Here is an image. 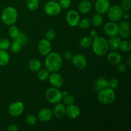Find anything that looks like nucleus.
Wrapping results in <instances>:
<instances>
[{"label": "nucleus", "mask_w": 131, "mask_h": 131, "mask_svg": "<svg viewBox=\"0 0 131 131\" xmlns=\"http://www.w3.org/2000/svg\"><path fill=\"white\" fill-rule=\"evenodd\" d=\"M63 60L61 55L56 52H51L46 56L44 61L45 68L50 73L56 72L61 69Z\"/></svg>", "instance_id": "obj_1"}, {"label": "nucleus", "mask_w": 131, "mask_h": 131, "mask_svg": "<svg viewBox=\"0 0 131 131\" xmlns=\"http://www.w3.org/2000/svg\"><path fill=\"white\" fill-rule=\"evenodd\" d=\"M93 52L98 56H103L106 54L109 50L107 40L102 37H97L93 39L92 44Z\"/></svg>", "instance_id": "obj_2"}, {"label": "nucleus", "mask_w": 131, "mask_h": 131, "mask_svg": "<svg viewBox=\"0 0 131 131\" xmlns=\"http://www.w3.org/2000/svg\"><path fill=\"white\" fill-rule=\"evenodd\" d=\"M17 11L14 6H7L3 10L1 19L3 23L6 26H11L15 24L17 20Z\"/></svg>", "instance_id": "obj_3"}, {"label": "nucleus", "mask_w": 131, "mask_h": 131, "mask_svg": "<svg viewBox=\"0 0 131 131\" xmlns=\"http://www.w3.org/2000/svg\"><path fill=\"white\" fill-rule=\"evenodd\" d=\"M97 99L99 102L104 105L112 104L116 99L115 90L106 87L98 92Z\"/></svg>", "instance_id": "obj_4"}, {"label": "nucleus", "mask_w": 131, "mask_h": 131, "mask_svg": "<svg viewBox=\"0 0 131 131\" xmlns=\"http://www.w3.org/2000/svg\"><path fill=\"white\" fill-rule=\"evenodd\" d=\"M45 95L47 101L52 104H56L58 102H60L63 97L62 93L59 88L52 86L47 89Z\"/></svg>", "instance_id": "obj_5"}, {"label": "nucleus", "mask_w": 131, "mask_h": 131, "mask_svg": "<svg viewBox=\"0 0 131 131\" xmlns=\"http://www.w3.org/2000/svg\"><path fill=\"white\" fill-rule=\"evenodd\" d=\"M124 12V10L122 9L120 5H112V6H110V8L107 12V18L110 21L116 23L122 18Z\"/></svg>", "instance_id": "obj_6"}, {"label": "nucleus", "mask_w": 131, "mask_h": 131, "mask_svg": "<svg viewBox=\"0 0 131 131\" xmlns=\"http://www.w3.org/2000/svg\"><path fill=\"white\" fill-rule=\"evenodd\" d=\"M43 10L47 15L56 16L60 14L61 11V8L60 7L58 2L56 1L49 0L45 4Z\"/></svg>", "instance_id": "obj_7"}, {"label": "nucleus", "mask_w": 131, "mask_h": 131, "mask_svg": "<svg viewBox=\"0 0 131 131\" xmlns=\"http://www.w3.org/2000/svg\"><path fill=\"white\" fill-rule=\"evenodd\" d=\"M24 111V104L20 101H15L10 104L8 108V112L10 116L17 117L21 115Z\"/></svg>", "instance_id": "obj_8"}, {"label": "nucleus", "mask_w": 131, "mask_h": 131, "mask_svg": "<svg viewBox=\"0 0 131 131\" xmlns=\"http://www.w3.org/2000/svg\"><path fill=\"white\" fill-rule=\"evenodd\" d=\"M104 31L107 36L111 37L118 35L120 29H119L118 24H117L115 22L110 21L104 25Z\"/></svg>", "instance_id": "obj_9"}, {"label": "nucleus", "mask_w": 131, "mask_h": 131, "mask_svg": "<svg viewBox=\"0 0 131 131\" xmlns=\"http://www.w3.org/2000/svg\"><path fill=\"white\" fill-rule=\"evenodd\" d=\"M79 20H80V15L78 12L74 10H69L68 12L66 15V21L70 26H77Z\"/></svg>", "instance_id": "obj_10"}, {"label": "nucleus", "mask_w": 131, "mask_h": 131, "mask_svg": "<svg viewBox=\"0 0 131 131\" xmlns=\"http://www.w3.org/2000/svg\"><path fill=\"white\" fill-rule=\"evenodd\" d=\"M52 46L51 42L46 38L40 40L38 43V51L42 56H46L51 52Z\"/></svg>", "instance_id": "obj_11"}, {"label": "nucleus", "mask_w": 131, "mask_h": 131, "mask_svg": "<svg viewBox=\"0 0 131 131\" xmlns=\"http://www.w3.org/2000/svg\"><path fill=\"white\" fill-rule=\"evenodd\" d=\"M49 81L52 87L56 88H60L63 86L64 84V79L60 74L56 72H52L49 74Z\"/></svg>", "instance_id": "obj_12"}, {"label": "nucleus", "mask_w": 131, "mask_h": 131, "mask_svg": "<svg viewBox=\"0 0 131 131\" xmlns=\"http://www.w3.org/2000/svg\"><path fill=\"white\" fill-rule=\"evenodd\" d=\"M71 60L73 65L78 69L81 70V69H84L86 66V59L85 56L82 54H76L75 55H73Z\"/></svg>", "instance_id": "obj_13"}, {"label": "nucleus", "mask_w": 131, "mask_h": 131, "mask_svg": "<svg viewBox=\"0 0 131 131\" xmlns=\"http://www.w3.org/2000/svg\"><path fill=\"white\" fill-rule=\"evenodd\" d=\"M110 2L109 0H97L95 3V8L98 14L104 15L110 8Z\"/></svg>", "instance_id": "obj_14"}, {"label": "nucleus", "mask_w": 131, "mask_h": 131, "mask_svg": "<svg viewBox=\"0 0 131 131\" xmlns=\"http://www.w3.org/2000/svg\"><path fill=\"white\" fill-rule=\"evenodd\" d=\"M65 115L69 118L75 119L80 115V109L75 104L67 106L65 110Z\"/></svg>", "instance_id": "obj_15"}, {"label": "nucleus", "mask_w": 131, "mask_h": 131, "mask_svg": "<svg viewBox=\"0 0 131 131\" xmlns=\"http://www.w3.org/2000/svg\"><path fill=\"white\" fill-rule=\"evenodd\" d=\"M52 111L50 109L43 108L40 111L38 112L37 115V119L42 122H47L51 120L52 117Z\"/></svg>", "instance_id": "obj_16"}, {"label": "nucleus", "mask_w": 131, "mask_h": 131, "mask_svg": "<svg viewBox=\"0 0 131 131\" xmlns=\"http://www.w3.org/2000/svg\"><path fill=\"white\" fill-rule=\"evenodd\" d=\"M107 59L108 62L112 65H117L122 62V58L121 54L116 51H112L107 54Z\"/></svg>", "instance_id": "obj_17"}, {"label": "nucleus", "mask_w": 131, "mask_h": 131, "mask_svg": "<svg viewBox=\"0 0 131 131\" xmlns=\"http://www.w3.org/2000/svg\"><path fill=\"white\" fill-rule=\"evenodd\" d=\"M65 104L63 103H58L56 104V106L54 107L53 111H52V114L54 115L55 117L58 118H63L65 115Z\"/></svg>", "instance_id": "obj_18"}, {"label": "nucleus", "mask_w": 131, "mask_h": 131, "mask_svg": "<svg viewBox=\"0 0 131 131\" xmlns=\"http://www.w3.org/2000/svg\"><path fill=\"white\" fill-rule=\"evenodd\" d=\"M92 3L89 0H81L78 5V10L82 14H87L92 9Z\"/></svg>", "instance_id": "obj_19"}, {"label": "nucleus", "mask_w": 131, "mask_h": 131, "mask_svg": "<svg viewBox=\"0 0 131 131\" xmlns=\"http://www.w3.org/2000/svg\"><path fill=\"white\" fill-rule=\"evenodd\" d=\"M121 41V38L118 35L111 37L107 40L109 49H110L111 51H117L118 49H119V46Z\"/></svg>", "instance_id": "obj_20"}, {"label": "nucleus", "mask_w": 131, "mask_h": 131, "mask_svg": "<svg viewBox=\"0 0 131 131\" xmlns=\"http://www.w3.org/2000/svg\"><path fill=\"white\" fill-rule=\"evenodd\" d=\"M107 81L108 80L104 77H99L95 81V89L99 92L103 88H106L107 86Z\"/></svg>", "instance_id": "obj_21"}, {"label": "nucleus", "mask_w": 131, "mask_h": 131, "mask_svg": "<svg viewBox=\"0 0 131 131\" xmlns=\"http://www.w3.org/2000/svg\"><path fill=\"white\" fill-rule=\"evenodd\" d=\"M28 67L32 72H38L42 67V63L37 59H31L28 62Z\"/></svg>", "instance_id": "obj_22"}, {"label": "nucleus", "mask_w": 131, "mask_h": 131, "mask_svg": "<svg viewBox=\"0 0 131 131\" xmlns=\"http://www.w3.org/2000/svg\"><path fill=\"white\" fill-rule=\"evenodd\" d=\"M10 61V55L6 50L0 49V66H6Z\"/></svg>", "instance_id": "obj_23"}, {"label": "nucleus", "mask_w": 131, "mask_h": 131, "mask_svg": "<svg viewBox=\"0 0 131 131\" xmlns=\"http://www.w3.org/2000/svg\"><path fill=\"white\" fill-rule=\"evenodd\" d=\"M92 42H93V38H91L90 36H84L82 37L79 40V46L82 48H88L92 46Z\"/></svg>", "instance_id": "obj_24"}, {"label": "nucleus", "mask_w": 131, "mask_h": 131, "mask_svg": "<svg viewBox=\"0 0 131 131\" xmlns=\"http://www.w3.org/2000/svg\"><path fill=\"white\" fill-rule=\"evenodd\" d=\"M27 8L30 11H35L39 7V0H26Z\"/></svg>", "instance_id": "obj_25"}, {"label": "nucleus", "mask_w": 131, "mask_h": 131, "mask_svg": "<svg viewBox=\"0 0 131 131\" xmlns=\"http://www.w3.org/2000/svg\"><path fill=\"white\" fill-rule=\"evenodd\" d=\"M50 72L45 68V69H40L37 73V78L41 81H43L47 79L49 76Z\"/></svg>", "instance_id": "obj_26"}, {"label": "nucleus", "mask_w": 131, "mask_h": 131, "mask_svg": "<svg viewBox=\"0 0 131 131\" xmlns=\"http://www.w3.org/2000/svg\"><path fill=\"white\" fill-rule=\"evenodd\" d=\"M119 49L124 52H129L131 50V43L130 41L127 40H122L119 46Z\"/></svg>", "instance_id": "obj_27"}, {"label": "nucleus", "mask_w": 131, "mask_h": 131, "mask_svg": "<svg viewBox=\"0 0 131 131\" xmlns=\"http://www.w3.org/2000/svg\"><path fill=\"white\" fill-rule=\"evenodd\" d=\"M103 20L102 15L97 13L92 17L91 22H92V24L95 26H99L103 23Z\"/></svg>", "instance_id": "obj_28"}, {"label": "nucleus", "mask_w": 131, "mask_h": 131, "mask_svg": "<svg viewBox=\"0 0 131 131\" xmlns=\"http://www.w3.org/2000/svg\"><path fill=\"white\" fill-rule=\"evenodd\" d=\"M10 26V28L8 29V34L12 38L15 39L19 35L20 31L16 26H14V24Z\"/></svg>", "instance_id": "obj_29"}, {"label": "nucleus", "mask_w": 131, "mask_h": 131, "mask_svg": "<svg viewBox=\"0 0 131 131\" xmlns=\"http://www.w3.org/2000/svg\"><path fill=\"white\" fill-rule=\"evenodd\" d=\"M22 46H23L19 42L14 40L12 43H10V48L13 53H17V52H19L21 50Z\"/></svg>", "instance_id": "obj_30"}, {"label": "nucleus", "mask_w": 131, "mask_h": 131, "mask_svg": "<svg viewBox=\"0 0 131 131\" xmlns=\"http://www.w3.org/2000/svg\"><path fill=\"white\" fill-rule=\"evenodd\" d=\"M61 101H63V103L65 105H66V106L74 104L75 103V98H74V96L69 94L65 96H63L62 97Z\"/></svg>", "instance_id": "obj_31"}, {"label": "nucleus", "mask_w": 131, "mask_h": 131, "mask_svg": "<svg viewBox=\"0 0 131 131\" xmlns=\"http://www.w3.org/2000/svg\"><path fill=\"white\" fill-rule=\"evenodd\" d=\"M14 40H15L19 42V43L22 45V46H24V45L26 44V43L28 42V37L26 35V34L20 32L19 34V35H18L17 37Z\"/></svg>", "instance_id": "obj_32"}, {"label": "nucleus", "mask_w": 131, "mask_h": 131, "mask_svg": "<svg viewBox=\"0 0 131 131\" xmlns=\"http://www.w3.org/2000/svg\"><path fill=\"white\" fill-rule=\"evenodd\" d=\"M90 24L91 22L90 19H87V18H84V19L79 20L78 26L81 29H86V28H89Z\"/></svg>", "instance_id": "obj_33"}, {"label": "nucleus", "mask_w": 131, "mask_h": 131, "mask_svg": "<svg viewBox=\"0 0 131 131\" xmlns=\"http://www.w3.org/2000/svg\"><path fill=\"white\" fill-rule=\"evenodd\" d=\"M10 42L8 38H4L0 40V49L1 50H7L10 48Z\"/></svg>", "instance_id": "obj_34"}, {"label": "nucleus", "mask_w": 131, "mask_h": 131, "mask_svg": "<svg viewBox=\"0 0 131 131\" xmlns=\"http://www.w3.org/2000/svg\"><path fill=\"white\" fill-rule=\"evenodd\" d=\"M120 6L124 12L129 11L131 8V0H122Z\"/></svg>", "instance_id": "obj_35"}, {"label": "nucleus", "mask_w": 131, "mask_h": 131, "mask_svg": "<svg viewBox=\"0 0 131 131\" xmlns=\"http://www.w3.org/2000/svg\"><path fill=\"white\" fill-rule=\"evenodd\" d=\"M119 81L116 78H112L107 81V86L108 88L113 90H115L118 87Z\"/></svg>", "instance_id": "obj_36"}, {"label": "nucleus", "mask_w": 131, "mask_h": 131, "mask_svg": "<svg viewBox=\"0 0 131 131\" xmlns=\"http://www.w3.org/2000/svg\"><path fill=\"white\" fill-rule=\"evenodd\" d=\"M26 123L28 125H35L37 122V117L35 115H33V114L28 115L26 116Z\"/></svg>", "instance_id": "obj_37"}, {"label": "nucleus", "mask_w": 131, "mask_h": 131, "mask_svg": "<svg viewBox=\"0 0 131 131\" xmlns=\"http://www.w3.org/2000/svg\"><path fill=\"white\" fill-rule=\"evenodd\" d=\"M56 31L54 29H50L46 31V34H45V37H46V38L47 40L51 41L54 39L55 37H56Z\"/></svg>", "instance_id": "obj_38"}, {"label": "nucleus", "mask_w": 131, "mask_h": 131, "mask_svg": "<svg viewBox=\"0 0 131 131\" xmlns=\"http://www.w3.org/2000/svg\"><path fill=\"white\" fill-rule=\"evenodd\" d=\"M58 3L61 9H68L71 6V0H58Z\"/></svg>", "instance_id": "obj_39"}, {"label": "nucleus", "mask_w": 131, "mask_h": 131, "mask_svg": "<svg viewBox=\"0 0 131 131\" xmlns=\"http://www.w3.org/2000/svg\"><path fill=\"white\" fill-rule=\"evenodd\" d=\"M120 31H129L130 30V24L129 22L124 20L122 21L118 25Z\"/></svg>", "instance_id": "obj_40"}, {"label": "nucleus", "mask_w": 131, "mask_h": 131, "mask_svg": "<svg viewBox=\"0 0 131 131\" xmlns=\"http://www.w3.org/2000/svg\"><path fill=\"white\" fill-rule=\"evenodd\" d=\"M117 70L120 73H125L126 72L127 70V67L125 65L124 63H119L117 65Z\"/></svg>", "instance_id": "obj_41"}, {"label": "nucleus", "mask_w": 131, "mask_h": 131, "mask_svg": "<svg viewBox=\"0 0 131 131\" xmlns=\"http://www.w3.org/2000/svg\"><path fill=\"white\" fill-rule=\"evenodd\" d=\"M63 58L66 60H67V61H70V60H71L72 58L73 54L70 51H67L63 52Z\"/></svg>", "instance_id": "obj_42"}, {"label": "nucleus", "mask_w": 131, "mask_h": 131, "mask_svg": "<svg viewBox=\"0 0 131 131\" xmlns=\"http://www.w3.org/2000/svg\"><path fill=\"white\" fill-rule=\"evenodd\" d=\"M130 30L129 31H120V32H119L118 35H120V37H122V38H127L128 37L130 36Z\"/></svg>", "instance_id": "obj_43"}, {"label": "nucleus", "mask_w": 131, "mask_h": 131, "mask_svg": "<svg viewBox=\"0 0 131 131\" xmlns=\"http://www.w3.org/2000/svg\"><path fill=\"white\" fill-rule=\"evenodd\" d=\"M18 130H19V128H18L17 125L15 124H11L8 127V130L9 131H17Z\"/></svg>", "instance_id": "obj_44"}, {"label": "nucleus", "mask_w": 131, "mask_h": 131, "mask_svg": "<svg viewBox=\"0 0 131 131\" xmlns=\"http://www.w3.org/2000/svg\"><path fill=\"white\" fill-rule=\"evenodd\" d=\"M90 37L92 38H93V39L97 38V37H99L98 32L95 30H92L90 32Z\"/></svg>", "instance_id": "obj_45"}, {"label": "nucleus", "mask_w": 131, "mask_h": 131, "mask_svg": "<svg viewBox=\"0 0 131 131\" xmlns=\"http://www.w3.org/2000/svg\"><path fill=\"white\" fill-rule=\"evenodd\" d=\"M122 18H124L125 20H128L129 19H130V15H129V14H128V13L124 12L122 15Z\"/></svg>", "instance_id": "obj_46"}, {"label": "nucleus", "mask_w": 131, "mask_h": 131, "mask_svg": "<svg viewBox=\"0 0 131 131\" xmlns=\"http://www.w3.org/2000/svg\"><path fill=\"white\" fill-rule=\"evenodd\" d=\"M127 64L129 67L131 65V56H129L127 58Z\"/></svg>", "instance_id": "obj_47"}, {"label": "nucleus", "mask_w": 131, "mask_h": 131, "mask_svg": "<svg viewBox=\"0 0 131 131\" xmlns=\"http://www.w3.org/2000/svg\"><path fill=\"white\" fill-rule=\"evenodd\" d=\"M61 93H62L63 97V96H65V95H67L69 94V93H68V92H67V91H63V92H61Z\"/></svg>", "instance_id": "obj_48"}, {"label": "nucleus", "mask_w": 131, "mask_h": 131, "mask_svg": "<svg viewBox=\"0 0 131 131\" xmlns=\"http://www.w3.org/2000/svg\"><path fill=\"white\" fill-rule=\"evenodd\" d=\"M91 1H97V0H91Z\"/></svg>", "instance_id": "obj_49"}, {"label": "nucleus", "mask_w": 131, "mask_h": 131, "mask_svg": "<svg viewBox=\"0 0 131 131\" xmlns=\"http://www.w3.org/2000/svg\"><path fill=\"white\" fill-rule=\"evenodd\" d=\"M51 1H57V0H51Z\"/></svg>", "instance_id": "obj_50"}, {"label": "nucleus", "mask_w": 131, "mask_h": 131, "mask_svg": "<svg viewBox=\"0 0 131 131\" xmlns=\"http://www.w3.org/2000/svg\"><path fill=\"white\" fill-rule=\"evenodd\" d=\"M0 75H1V72H0Z\"/></svg>", "instance_id": "obj_51"}]
</instances>
